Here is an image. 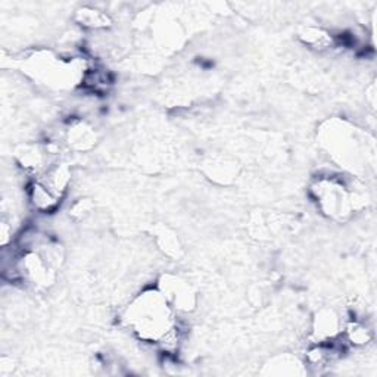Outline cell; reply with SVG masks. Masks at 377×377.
<instances>
[{
    "instance_id": "obj_1",
    "label": "cell",
    "mask_w": 377,
    "mask_h": 377,
    "mask_svg": "<svg viewBox=\"0 0 377 377\" xmlns=\"http://www.w3.org/2000/svg\"><path fill=\"white\" fill-rule=\"evenodd\" d=\"M129 324L146 341L160 342L161 337L175 324L171 304L163 292H146L138 296L127 312Z\"/></svg>"
},
{
    "instance_id": "obj_2",
    "label": "cell",
    "mask_w": 377,
    "mask_h": 377,
    "mask_svg": "<svg viewBox=\"0 0 377 377\" xmlns=\"http://www.w3.org/2000/svg\"><path fill=\"white\" fill-rule=\"evenodd\" d=\"M30 200L38 211L48 212L58 205L59 196L55 195L45 183L37 180L30 186Z\"/></svg>"
},
{
    "instance_id": "obj_3",
    "label": "cell",
    "mask_w": 377,
    "mask_h": 377,
    "mask_svg": "<svg viewBox=\"0 0 377 377\" xmlns=\"http://www.w3.org/2000/svg\"><path fill=\"white\" fill-rule=\"evenodd\" d=\"M345 342L354 346H366L371 341V330L361 322H351L342 330Z\"/></svg>"
}]
</instances>
